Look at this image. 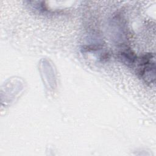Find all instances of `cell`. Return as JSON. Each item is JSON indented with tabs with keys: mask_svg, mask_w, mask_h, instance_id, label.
<instances>
[{
	"mask_svg": "<svg viewBox=\"0 0 156 156\" xmlns=\"http://www.w3.org/2000/svg\"><path fill=\"white\" fill-rule=\"evenodd\" d=\"M138 73L147 82L155 80V55L146 54L143 55L138 62Z\"/></svg>",
	"mask_w": 156,
	"mask_h": 156,
	"instance_id": "6da1fadb",
	"label": "cell"
}]
</instances>
